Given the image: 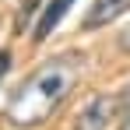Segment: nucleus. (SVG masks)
Wrapping results in <instances>:
<instances>
[{
  "label": "nucleus",
  "instance_id": "nucleus-1",
  "mask_svg": "<svg viewBox=\"0 0 130 130\" xmlns=\"http://www.w3.org/2000/svg\"><path fill=\"white\" fill-rule=\"evenodd\" d=\"M85 74V53H60L32 70L7 99V120L14 127H39L70 99Z\"/></svg>",
  "mask_w": 130,
  "mask_h": 130
},
{
  "label": "nucleus",
  "instance_id": "nucleus-2",
  "mask_svg": "<svg viewBox=\"0 0 130 130\" xmlns=\"http://www.w3.org/2000/svg\"><path fill=\"white\" fill-rule=\"evenodd\" d=\"M116 109H120V99H116V95H95V99L81 109L77 130H109V120L116 116Z\"/></svg>",
  "mask_w": 130,
  "mask_h": 130
},
{
  "label": "nucleus",
  "instance_id": "nucleus-3",
  "mask_svg": "<svg viewBox=\"0 0 130 130\" xmlns=\"http://www.w3.org/2000/svg\"><path fill=\"white\" fill-rule=\"evenodd\" d=\"M74 7V0H42L39 4V11H35V25H32V39L35 42H42L53 35V28L67 18V11Z\"/></svg>",
  "mask_w": 130,
  "mask_h": 130
},
{
  "label": "nucleus",
  "instance_id": "nucleus-4",
  "mask_svg": "<svg viewBox=\"0 0 130 130\" xmlns=\"http://www.w3.org/2000/svg\"><path fill=\"white\" fill-rule=\"evenodd\" d=\"M127 11H130V0H95L91 11L85 14V28H102V25L116 21Z\"/></svg>",
  "mask_w": 130,
  "mask_h": 130
},
{
  "label": "nucleus",
  "instance_id": "nucleus-5",
  "mask_svg": "<svg viewBox=\"0 0 130 130\" xmlns=\"http://www.w3.org/2000/svg\"><path fill=\"white\" fill-rule=\"evenodd\" d=\"M120 130H130V91L123 99V112H120Z\"/></svg>",
  "mask_w": 130,
  "mask_h": 130
},
{
  "label": "nucleus",
  "instance_id": "nucleus-6",
  "mask_svg": "<svg viewBox=\"0 0 130 130\" xmlns=\"http://www.w3.org/2000/svg\"><path fill=\"white\" fill-rule=\"evenodd\" d=\"M7 70H11V53H7V49H0V81L7 77Z\"/></svg>",
  "mask_w": 130,
  "mask_h": 130
},
{
  "label": "nucleus",
  "instance_id": "nucleus-7",
  "mask_svg": "<svg viewBox=\"0 0 130 130\" xmlns=\"http://www.w3.org/2000/svg\"><path fill=\"white\" fill-rule=\"evenodd\" d=\"M120 46H123V49H127V53H130V25H127V28H123V35H120Z\"/></svg>",
  "mask_w": 130,
  "mask_h": 130
}]
</instances>
